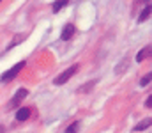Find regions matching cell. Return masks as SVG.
I'll list each match as a JSON object with an SVG mask.
<instances>
[{
    "label": "cell",
    "mask_w": 152,
    "mask_h": 133,
    "mask_svg": "<svg viewBox=\"0 0 152 133\" xmlns=\"http://www.w3.org/2000/svg\"><path fill=\"white\" fill-rule=\"evenodd\" d=\"M78 69H80V66H78V64H73L71 68H67L66 71H62V73L53 80V84H55V85H64L66 82H69V80H71V76H73V75L78 73Z\"/></svg>",
    "instance_id": "obj_1"
},
{
    "label": "cell",
    "mask_w": 152,
    "mask_h": 133,
    "mask_svg": "<svg viewBox=\"0 0 152 133\" xmlns=\"http://www.w3.org/2000/svg\"><path fill=\"white\" fill-rule=\"evenodd\" d=\"M27 96H28V90H27V89H23V87L18 89L16 94L11 98V101H9V105H7V110H14V108H18V107L21 105V101H23Z\"/></svg>",
    "instance_id": "obj_2"
},
{
    "label": "cell",
    "mask_w": 152,
    "mask_h": 133,
    "mask_svg": "<svg viewBox=\"0 0 152 133\" xmlns=\"http://www.w3.org/2000/svg\"><path fill=\"white\" fill-rule=\"evenodd\" d=\"M23 68H25V60H21V62H18L16 66H12V68H11L9 71H5V73L2 75V82H4V84L11 82L12 78H16V75H18V73H20V71H21Z\"/></svg>",
    "instance_id": "obj_3"
},
{
    "label": "cell",
    "mask_w": 152,
    "mask_h": 133,
    "mask_svg": "<svg viewBox=\"0 0 152 133\" xmlns=\"http://www.w3.org/2000/svg\"><path fill=\"white\" fill-rule=\"evenodd\" d=\"M147 59H152V44L143 46V48L136 53V57H134L136 62H143V60H147Z\"/></svg>",
    "instance_id": "obj_4"
},
{
    "label": "cell",
    "mask_w": 152,
    "mask_h": 133,
    "mask_svg": "<svg viewBox=\"0 0 152 133\" xmlns=\"http://www.w3.org/2000/svg\"><path fill=\"white\" fill-rule=\"evenodd\" d=\"M76 29L73 23H67V25H64V29H62V34H60V39L62 41H69L73 36H75Z\"/></svg>",
    "instance_id": "obj_5"
},
{
    "label": "cell",
    "mask_w": 152,
    "mask_h": 133,
    "mask_svg": "<svg viewBox=\"0 0 152 133\" xmlns=\"http://www.w3.org/2000/svg\"><path fill=\"white\" fill-rule=\"evenodd\" d=\"M30 115H32V108H28V107H21V108H18V112H16V121L23 123V121H27Z\"/></svg>",
    "instance_id": "obj_6"
},
{
    "label": "cell",
    "mask_w": 152,
    "mask_h": 133,
    "mask_svg": "<svg viewBox=\"0 0 152 133\" xmlns=\"http://www.w3.org/2000/svg\"><path fill=\"white\" fill-rule=\"evenodd\" d=\"M151 126H152V117H147V119L140 121L138 124H134V132H143V130H147Z\"/></svg>",
    "instance_id": "obj_7"
},
{
    "label": "cell",
    "mask_w": 152,
    "mask_h": 133,
    "mask_svg": "<svg viewBox=\"0 0 152 133\" xmlns=\"http://www.w3.org/2000/svg\"><path fill=\"white\" fill-rule=\"evenodd\" d=\"M151 14H152V4H149V5H145L143 11L140 12V16H138V23H143L145 20H149Z\"/></svg>",
    "instance_id": "obj_8"
},
{
    "label": "cell",
    "mask_w": 152,
    "mask_h": 133,
    "mask_svg": "<svg viewBox=\"0 0 152 133\" xmlns=\"http://www.w3.org/2000/svg\"><path fill=\"white\" fill-rule=\"evenodd\" d=\"M96 84H97V80H90V82H87V84H83V85H80V87H78V92H80V94H85V92H90L92 89L96 87Z\"/></svg>",
    "instance_id": "obj_9"
},
{
    "label": "cell",
    "mask_w": 152,
    "mask_h": 133,
    "mask_svg": "<svg viewBox=\"0 0 152 133\" xmlns=\"http://www.w3.org/2000/svg\"><path fill=\"white\" fill-rule=\"evenodd\" d=\"M127 66H129V57H126V59H124V62H122V64H118V66L115 68V75H124V73H126V69H127Z\"/></svg>",
    "instance_id": "obj_10"
},
{
    "label": "cell",
    "mask_w": 152,
    "mask_h": 133,
    "mask_svg": "<svg viewBox=\"0 0 152 133\" xmlns=\"http://www.w3.org/2000/svg\"><path fill=\"white\" fill-rule=\"evenodd\" d=\"M67 2H69V0H55V2H53V12L57 14L62 7H66V5H67Z\"/></svg>",
    "instance_id": "obj_11"
},
{
    "label": "cell",
    "mask_w": 152,
    "mask_h": 133,
    "mask_svg": "<svg viewBox=\"0 0 152 133\" xmlns=\"http://www.w3.org/2000/svg\"><path fill=\"white\" fill-rule=\"evenodd\" d=\"M151 82H152V73H147V75H143V76H142L140 85H142V87H145V85H149Z\"/></svg>",
    "instance_id": "obj_12"
},
{
    "label": "cell",
    "mask_w": 152,
    "mask_h": 133,
    "mask_svg": "<svg viewBox=\"0 0 152 133\" xmlns=\"http://www.w3.org/2000/svg\"><path fill=\"white\" fill-rule=\"evenodd\" d=\"M78 128H80V121H75V123H71V124L66 128V133H75Z\"/></svg>",
    "instance_id": "obj_13"
},
{
    "label": "cell",
    "mask_w": 152,
    "mask_h": 133,
    "mask_svg": "<svg viewBox=\"0 0 152 133\" xmlns=\"http://www.w3.org/2000/svg\"><path fill=\"white\" fill-rule=\"evenodd\" d=\"M145 107H147V108H152V94L145 99Z\"/></svg>",
    "instance_id": "obj_14"
}]
</instances>
